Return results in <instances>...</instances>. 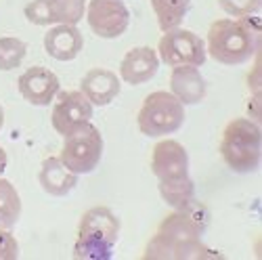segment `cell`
Segmentation results:
<instances>
[{"label": "cell", "instance_id": "obj_5", "mask_svg": "<svg viewBox=\"0 0 262 260\" xmlns=\"http://www.w3.org/2000/svg\"><path fill=\"white\" fill-rule=\"evenodd\" d=\"M185 122V105L170 91L149 93L137 114V126L141 135L149 139H164L181 130Z\"/></svg>", "mask_w": 262, "mask_h": 260}, {"label": "cell", "instance_id": "obj_8", "mask_svg": "<svg viewBox=\"0 0 262 260\" xmlns=\"http://www.w3.org/2000/svg\"><path fill=\"white\" fill-rule=\"evenodd\" d=\"M95 107L80 91H59L53 101L51 124L59 137H68L93 120Z\"/></svg>", "mask_w": 262, "mask_h": 260}, {"label": "cell", "instance_id": "obj_1", "mask_svg": "<svg viewBox=\"0 0 262 260\" xmlns=\"http://www.w3.org/2000/svg\"><path fill=\"white\" fill-rule=\"evenodd\" d=\"M208 225L206 208L193 200L187 206L172 210L160 223L154 237L147 242L145 260H212L223 258L221 252L208 248L202 235Z\"/></svg>", "mask_w": 262, "mask_h": 260}, {"label": "cell", "instance_id": "obj_21", "mask_svg": "<svg viewBox=\"0 0 262 260\" xmlns=\"http://www.w3.org/2000/svg\"><path fill=\"white\" fill-rule=\"evenodd\" d=\"M28 55V45L17 36L0 38V72H13L24 63Z\"/></svg>", "mask_w": 262, "mask_h": 260}, {"label": "cell", "instance_id": "obj_15", "mask_svg": "<svg viewBox=\"0 0 262 260\" xmlns=\"http://www.w3.org/2000/svg\"><path fill=\"white\" fill-rule=\"evenodd\" d=\"M170 93L185 107L198 105L208 95V84L195 65H177L170 72Z\"/></svg>", "mask_w": 262, "mask_h": 260}, {"label": "cell", "instance_id": "obj_11", "mask_svg": "<svg viewBox=\"0 0 262 260\" xmlns=\"http://www.w3.org/2000/svg\"><path fill=\"white\" fill-rule=\"evenodd\" d=\"M24 13L34 26H78L86 15V0H32Z\"/></svg>", "mask_w": 262, "mask_h": 260}, {"label": "cell", "instance_id": "obj_9", "mask_svg": "<svg viewBox=\"0 0 262 260\" xmlns=\"http://www.w3.org/2000/svg\"><path fill=\"white\" fill-rule=\"evenodd\" d=\"M86 21L95 36L116 40L126 34L130 26V11L124 0H91L86 5Z\"/></svg>", "mask_w": 262, "mask_h": 260}, {"label": "cell", "instance_id": "obj_12", "mask_svg": "<svg viewBox=\"0 0 262 260\" xmlns=\"http://www.w3.org/2000/svg\"><path fill=\"white\" fill-rule=\"evenodd\" d=\"M17 89H19V95L28 103L38 105V107H47L59 95L61 82L53 70L45 68V65H34V68H28L19 76Z\"/></svg>", "mask_w": 262, "mask_h": 260}, {"label": "cell", "instance_id": "obj_7", "mask_svg": "<svg viewBox=\"0 0 262 260\" xmlns=\"http://www.w3.org/2000/svg\"><path fill=\"white\" fill-rule=\"evenodd\" d=\"M158 57L160 63H166L170 68H177V65L202 68L208 59L206 42L191 30L174 28L162 34L158 42Z\"/></svg>", "mask_w": 262, "mask_h": 260}, {"label": "cell", "instance_id": "obj_4", "mask_svg": "<svg viewBox=\"0 0 262 260\" xmlns=\"http://www.w3.org/2000/svg\"><path fill=\"white\" fill-rule=\"evenodd\" d=\"M221 158L223 162L239 175H250L260 166L262 133L258 122L248 116H239L227 122L221 135Z\"/></svg>", "mask_w": 262, "mask_h": 260}, {"label": "cell", "instance_id": "obj_22", "mask_svg": "<svg viewBox=\"0 0 262 260\" xmlns=\"http://www.w3.org/2000/svg\"><path fill=\"white\" fill-rule=\"evenodd\" d=\"M221 9L233 19H246L258 13L260 0H218Z\"/></svg>", "mask_w": 262, "mask_h": 260}, {"label": "cell", "instance_id": "obj_17", "mask_svg": "<svg viewBox=\"0 0 262 260\" xmlns=\"http://www.w3.org/2000/svg\"><path fill=\"white\" fill-rule=\"evenodd\" d=\"M38 183L45 189V193L53 195V198H65L78 185V175L65 166L59 156H49L40 164Z\"/></svg>", "mask_w": 262, "mask_h": 260}, {"label": "cell", "instance_id": "obj_16", "mask_svg": "<svg viewBox=\"0 0 262 260\" xmlns=\"http://www.w3.org/2000/svg\"><path fill=\"white\" fill-rule=\"evenodd\" d=\"M84 49V36L78 26H53L45 34V51L55 61H74Z\"/></svg>", "mask_w": 262, "mask_h": 260}, {"label": "cell", "instance_id": "obj_3", "mask_svg": "<svg viewBox=\"0 0 262 260\" xmlns=\"http://www.w3.org/2000/svg\"><path fill=\"white\" fill-rule=\"evenodd\" d=\"M120 237V219L107 206L89 208L78 223L74 258L76 260H109Z\"/></svg>", "mask_w": 262, "mask_h": 260}, {"label": "cell", "instance_id": "obj_6", "mask_svg": "<svg viewBox=\"0 0 262 260\" xmlns=\"http://www.w3.org/2000/svg\"><path fill=\"white\" fill-rule=\"evenodd\" d=\"M59 158L72 172H76L78 177L93 172L103 158L101 130L93 122H89L86 126L78 128L76 133L63 137V147H61Z\"/></svg>", "mask_w": 262, "mask_h": 260}, {"label": "cell", "instance_id": "obj_24", "mask_svg": "<svg viewBox=\"0 0 262 260\" xmlns=\"http://www.w3.org/2000/svg\"><path fill=\"white\" fill-rule=\"evenodd\" d=\"M7 166H9V156H7V151H5L3 147H0V177L5 175Z\"/></svg>", "mask_w": 262, "mask_h": 260}, {"label": "cell", "instance_id": "obj_20", "mask_svg": "<svg viewBox=\"0 0 262 260\" xmlns=\"http://www.w3.org/2000/svg\"><path fill=\"white\" fill-rule=\"evenodd\" d=\"M158 191L162 195V200L172 210H179L195 200V183L191 177L183 181H174V183H158Z\"/></svg>", "mask_w": 262, "mask_h": 260}, {"label": "cell", "instance_id": "obj_19", "mask_svg": "<svg viewBox=\"0 0 262 260\" xmlns=\"http://www.w3.org/2000/svg\"><path fill=\"white\" fill-rule=\"evenodd\" d=\"M24 204H21L17 187L0 177V227L3 229H13L21 216Z\"/></svg>", "mask_w": 262, "mask_h": 260}, {"label": "cell", "instance_id": "obj_10", "mask_svg": "<svg viewBox=\"0 0 262 260\" xmlns=\"http://www.w3.org/2000/svg\"><path fill=\"white\" fill-rule=\"evenodd\" d=\"M151 172L158 183H174L189 179V154L177 139H160L151 149Z\"/></svg>", "mask_w": 262, "mask_h": 260}, {"label": "cell", "instance_id": "obj_25", "mask_svg": "<svg viewBox=\"0 0 262 260\" xmlns=\"http://www.w3.org/2000/svg\"><path fill=\"white\" fill-rule=\"evenodd\" d=\"M5 126V110H3V105H0V130H3Z\"/></svg>", "mask_w": 262, "mask_h": 260}, {"label": "cell", "instance_id": "obj_14", "mask_svg": "<svg viewBox=\"0 0 262 260\" xmlns=\"http://www.w3.org/2000/svg\"><path fill=\"white\" fill-rule=\"evenodd\" d=\"M122 91V80L116 72L105 68H93L84 74L80 93L93 103V107H105L114 103Z\"/></svg>", "mask_w": 262, "mask_h": 260}, {"label": "cell", "instance_id": "obj_2", "mask_svg": "<svg viewBox=\"0 0 262 260\" xmlns=\"http://www.w3.org/2000/svg\"><path fill=\"white\" fill-rule=\"evenodd\" d=\"M260 28L258 17L246 19H216L208 28L206 53L221 65H242L258 53Z\"/></svg>", "mask_w": 262, "mask_h": 260}, {"label": "cell", "instance_id": "obj_23", "mask_svg": "<svg viewBox=\"0 0 262 260\" xmlns=\"http://www.w3.org/2000/svg\"><path fill=\"white\" fill-rule=\"evenodd\" d=\"M19 258V242L11 229L0 227V260H17Z\"/></svg>", "mask_w": 262, "mask_h": 260}, {"label": "cell", "instance_id": "obj_13", "mask_svg": "<svg viewBox=\"0 0 262 260\" xmlns=\"http://www.w3.org/2000/svg\"><path fill=\"white\" fill-rule=\"evenodd\" d=\"M160 70L158 51L151 47H135L130 49L120 61V80L130 86H141L154 80Z\"/></svg>", "mask_w": 262, "mask_h": 260}, {"label": "cell", "instance_id": "obj_18", "mask_svg": "<svg viewBox=\"0 0 262 260\" xmlns=\"http://www.w3.org/2000/svg\"><path fill=\"white\" fill-rule=\"evenodd\" d=\"M151 9L162 32L181 28L183 19L191 9V0H151Z\"/></svg>", "mask_w": 262, "mask_h": 260}]
</instances>
